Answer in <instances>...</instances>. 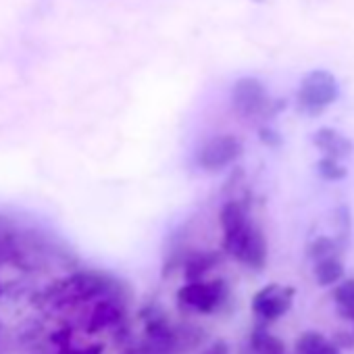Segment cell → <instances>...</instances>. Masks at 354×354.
<instances>
[{"mask_svg": "<svg viewBox=\"0 0 354 354\" xmlns=\"http://www.w3.org/2000/svg\"><path fill=\"white\" fill-rule=\"evenodd\" d=\"M113 279L102 273H75L50 286L46 298L57 306H71L94 298H102L113 292Z\"/></svg>", "mask_w": 354, "mask_h": 354, "instance_id": "1", "label": "cell"}, {"mask_svg": "<svg viewBox=\"0 0 354 354\" xmlns=\"http://www.w3.org/2000/svg\"><path fill=\"white\" fill-rule=\"evenodd\" d=\"M337 96H339L337 80L325 69H315L308 75H304L298 88L296 104L300 113L308 117H317L327 106H331L337 100Z\"/></svg>", "mask_w": 354, "mask_h": 354, "instance_id": "2", "label": "cell"}, {"mask_svg": "<svg viewBox=\"0 0 354 354\" xmlns=\"http://www.w3.org/2000/svg\"><path fill=\"white\" fill-rule=\"evenodd\" d=\"M223 250L254 271H261L267 265V240L250 221L236 234L223 238Z\"/></svg>", "mask_w": 354, "mask_h": 354, "instance_id": "3", "label": "cell"}, {"mask_svg": "<svg viewBox=\"0 0 354 354\" xmlns=\"http://www.w3.org/2000/svg\"><path fill=\"white\" fill-rule=\"evenodd\" d=\"M227 298V286L223 279H190L180 292H177V302L184 308H192L203 315L215 313Z\"/></svg>", "mask_w": 354, "mask_h": 354, "instance_id": "4", "label": "cell"}, {"mask_svg": "<svg viewBox=\"0 0 354 354\" xmlns=\"http://www.w3.org/2000/svg\"><path fill=\"white\" fill-rule=\"evenodd\" d=\"M232 104L240 117H259L269 109V94L257 77H242L234 84Z\"/></svg>", "mask_w": 354, "mask_h": 354, "instance_id": "5", "label": "cell"}, {"mask_svg": "<svg viewBox=\"0 0 354 354\" xmlns=\"http://www.w3.org/2000/svg\"><path fill=\"white\" fill-rule=\"evenodd\" d=\"M242 154V142L234 136H215L198 150V165L205 171H221Z\"/></svg>", "mask_w": 354, "mask_h": 354, "instance_id": "6", "label": "cell"}, {"mask_svg": "<svg viewBox=\"0 0 354 354\" xmlns=\"http://www.w3.org/2000/svg\"><path fill=\"white\" fill-rule=\"evenodd\" d=\"M292 300H294L292 288L271 283V286H265L263 290L257 292V296L252 298V310L263 321H275L290 310Z\"/></svg>", "mask_w": 354, "mask_h": 354, "instance_id": "7", "label": "cell"}, {"mask_svg": "<svg viewBox=\"0 0 354 354\" xmlns=\"http://www.w3.org/2000/svg\"><path fill=\"white\" fill-rule=\"evenodd\" d=\"M313 144L325 154V156H333V158H344L352 152L354 144L339 131L331 129V127H321L319 131H315L313 136Z\"/></svg>", "mask_w": 354, "mask_h": 354, "instance_id": "8", "label": "cell"}, {"mask_svg": "<svg viewBox=\"0 0 354 354\" xmlns=\"http://www.w3.org/2000/svg\"><path fill=\"white\" fill-rule=\"evenodd\" d=\"M248 354H286V346L267 329L257 327L248 342Z\"/></svg>", "mask_w": 354, "mask_h": 354, "instance_id": "9", "label": "cell"}, {"mask_svg": "<svg viewBox=\"0 0 354 354\" xmlns=\"http://www.w3.org/2000/svg\"><path fill=\"white\" fill-rule=\"evenodd\" d=\"M296 354H339V348L317 331H306L296 342Z\"/></svg>", "mask_w": 354, "mask_h": 354, "instance_id": "10", "label": "cell"}, {"mask_svg": "<svg viewBox=\"0 0 354 354\" xmlns=\"http://www.w3.org/2000/svg\"><path fill=\"white\" fill-rule=\"evenodd\" d=\"M315 277L319 286H333L344 277V265L337 257H329L315 263Z\"/></svg>", "mask_w": 354, "mask_h": 354, "instance_id": "11", "label": "cell"}, {"mask_svg": "<svg viewBox=\"0 0 354 354\" xmlns=\"http://www.w3.org/2000/svg\"><path fill=\"white\" fill-rule=\"evenodd\" d=\"M333 300H335L337 313L344 319L354 321V279H344L333 290Z\"/></svg>", "mask_w": 354, "mask_h": 354, "instance_id": "12", "label": "cell"}, {"mask_svg": "<svg viewBox=\"0 0 354 354\" xmlns=\"http://www.w3.org/2000/svg\"><path fill=\"white\" fill-rule=\"evenodd\" d=\"M119 315H121V313H119V306H117V304H113L111 300H100V302L94 306L92 315H90V327H92V331L102 329V327L115 323V321L119 319Z\"/></svg>", "mask_w": 354, "mask_h": 354, "instance_id": "13", "label": "cell"}, {"mask_svg": "<svg viewBox=\"0 0 354 354\" xmlns=\"http://www.w3.org/2000/svg\"><path fill=\"white\" fill-rule=\"evenodd\" d=\"M217 263H219V257L213 254V252L194 254V257L186 263V277H188V279H203Z\"/></svg>", "mask_w": 354, "mask_h": 354, "instance_id": "14", "label": "cell"}, {"mask_svg": "<svg viewBox=\"0 0 354 354\" xmlns=\"http://www.w3.org/2000/svg\"><path fill=\"white\" fill-rule=\"evenodd\" d=\"M342 244L333 238H327V236H319L310 242L308 246V257L317 263V261H323V259H329V257H337Z\"/></svg>", "mask_w": 354, "mask_h": 354, "instance_id": "15", "label": "cell"}, {"mask_svg": "<svg viewBox=\"0 0 354 354\" xmlns=\"http://www.w3.org/2000/svg\"><path fill=\"white\" fill-rule=\"evenodd\" d=\"M317 171H319V175L323 177V180H327V182H339V180H344V177H346V169L333 156H323L317 162Z\"/></svg>", "mask_w": 354, "mask_h": 354, "instance_id": "16", "label": "cell"}, {"mask_svg": "<svg viewBox=\"0 0 354 354\" xmlns=\"http://www.w3.org/2000/svg\"><path fill=\"white\" fill-rule=\"evenodd\" d=\"M203 354H230V346H227V342L219 339V342L211 344Z\"/></svg>", "mask_w": 354, "mask_h": 354, "instance_id": "17", "label": "cell"}, {"mask_svg": "<svg viewBox=\"0 0 354 354\" xmlns=\"http://www.w3.org/2000/svg\"><path fill=\"white\" fill-rule=\"evenodd\" d=\"M333 344H335L337 348H339V346L352 348V346H354V335H350V333H346V331H344V333L339 331V333L335 335V342H333Z\"/></svg>", "mask_w": 354, "mask_h": 354, "instance_id": "18", "label": "cell"}, {"mask_svg": "<svg viewBox=\"0 0 354 354\" xmlns=\"http://www.w3.org/2000/svg\"><path fill=\"white\" fill-rule=\"evenodd\" d=\"M261 138L269 144V146H275V144H279V138H277V133L275 131H269V129H263L261 131Z\"/></svg>", "mask_w": 354, "mask_h": 354, "instance_id": "19", "label": "cell"}]
</instances>
